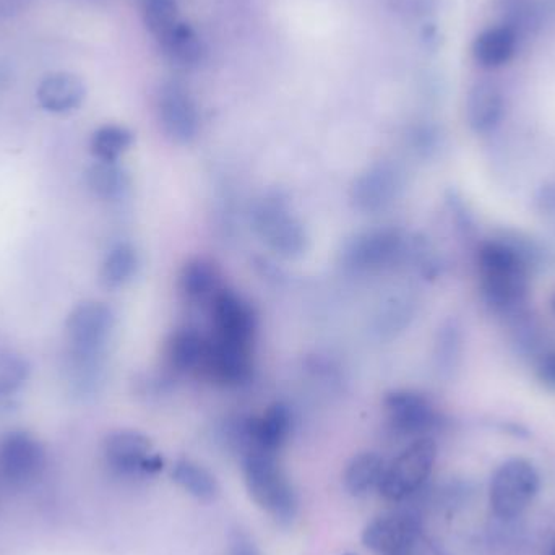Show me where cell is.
Here are the masks:
<instances>
[{"instance_id": "1", "label": "cell", "mask_w": 555, "mask_h": 555, "mask_svg": "<svg viewBox=\"0 0 555 555\" xmlns=\"http://www.w3.org/2000/svg\"><path fill=\"white\" fill-rule=\"evenodd\" d=\"M482 301L499 317L512 320L525 312L538 250L517 236L482 242L476 257Z\"/></svg>"}, {"instance_id": "2", "label": "cell", "mask_w": 555, "mask_h": 555, "mask_svg": "<svg viewBox=\"0 0 555 555\" xmlns=\"http://www.w3.org/2000/svg\"><path fill=\"white\" fill-rule=\"evenodd\" d=\"M247 491L255 504L278 525L293 523L299 508L296 489L276 455L250 452L242 457Z\"/></svg>"}, {"instance_id": "3", "label": "cell", "mask_w": 555, "mask_h": 555, "mask_svg": "<svg viewBox=\"0 0 555 555\" xmlns=\"http://www.w3.org/2000/svg\"><path fill=\"white\" fill-rule=\"evenodd\" d=\"M252 226L268 249L284 259H297L307 250L306 228L280 194L263 195L255 203Z\"/></svg>"}, {"instance_id": "4", "label": "cell", "mask_w": 555, "mask_h": 555, "mask_svg": "<svg viewBox=\"0 0 555 555\" xmlns=\"http://www.w3.org/2000/svg\"><path fill=\"white\" fill-rule=\"evenodd\" d=\"M409 236L395 228H375L354 236L343 249V265L353 273L383 272L406 263Z\"/></svg>"}, {"instance_id": "5", "label": "cell", "mask_w": 555, "mask_h": 555, "mask_svg": "<svg viewBox=\"0 0 555 555\" xmlns=\"http://www.w3.org/2000/svg\"><path fill=\"white\" fill-rule=\"evenodd\" d=\"M437 460V445L431 437L416 439L388 463L380 484V495L388 502H401L418 492L431 476Z\"/></svg>"}, {"instance_id": "6", "label": "cell", "mask_w": 555, "mask_h": 555, "mask_svg": "<svg viewBox=\"0 0 555 555\" xmlns=\"http://www.w3.org/2000/svg\"><path fill=\"white\" fill-rule=\"evenodd\" d=\"M103 457L112 473L125 479L150 478L163 468V458L147 435L129 429L111 432L104 439Z\"/></svg>"}, {"instance_id": "7", "label": "cell", "mask_w": 555, "mask_h": 555, "mask_svg": "<svg viewBox=\"0 0 555 555\" xmlns=\"http://www.w3.org/2000/svg\"><path fill=\"white\" fill-rule=\"evenodd\" d=\"M539 491V474L530 461L513 458L495 471L491 482V507L500 518L525 512Z\"/></svg>"}, {"instance_id": "8", "label": "cell", "mask_w": 555, "mask_h": 555, "mask_svg": "<svg viewBox=\"0 0 555 555\" xmlns=\"http://www.w3.org/2000/svg\"><path fill=\"white\" fill-rule=\"evenodd\" d=\"M116 325L114 310L101 301L78 304L65 323L69 351L85 354H106Z\"/></svg>"}, {"instance_id": "9", "label": "cell", "mask_w": 555, "mask_h": 555, "mask_svg": "<svg viewBox=\"0 0 555 555\" xmlns=\"http://www.w3.org/2000/svg\"><path fill=\"white\" fill-rule=\"evenodd\" d=\"M383 406L393 431L414 440L429 437L427 434L437 431L444 422L439 409L421 393L398 390L387 395Z\"/></svg>"}, {"instance_id": "10", "label": "cell", "mask_w": 555, "mask_h": 555, "mask_svg": "<svg viewBox=\"0 0 555 555\" xmlns=\"http://www.w3.org/2000/svg\"><path fill=\"white\" fill-rule=\"evenodd\" d=\"M252 369V346L207 336V351L200 375L223 387H237L250 379Z\"/></svg>"}, {"instance_id": "11", "label": "cell", "mask_w": 555, "mask_h": 555, "mask_svg": "<svg viewBox=\"0 0 555 555\" xmlns=\"http://www.w3.org/2000/svg\"><path fill=\"white\" fill-rule=\"evenodd\" d=\"M46 465V452L35 435L12 431L0 437V476L10 484L38 478Z\"/></svg>"}, {"instance_id": "12", "label": "cell", "mask_w": 555, "mask_h": 555, "mask_svg": "<svg viewBox=\"0 0 555 555\" xmlns=\"http://www.w3.org/2000/svg\"><path fill=\"white\" fill-rule=\"evenodd\" d=\"M293 431V413L284 403H275L257 419L242 424L237 444L246 453L260 452L276 455L288 442Z\"/></svg>"}, {"instance_id": "13", "label": "cell", "mask_w": 555, "mask_h": 555, "mask_svg": "<svg viewBox=\"0 0 555 555\" xmlns=\"http://www.w3.org/2000/svg\"><path fill=\"white\" fill-rule=\"evenodd\" d=\"M213 336L231 343L254 345L257 317L246 299L231 289H221L211 301Z\"/></svg>"}, {"instance_id": "14", "label": "cell", "mask_w": 555, "mask_h": 555, "mask_svg": "<svg viewBox=\"0 0 555 555\" xmlns=\"http://www.w3.org/2000/svg\"><path fill=\"white\" fill-rule=\"evenodd\" d=\"M403 185V171L390 161H379L356 177L351 197L359 210L375 213L392 205L403 190Z\"/></svg>"}, {"instance_id": "15", "label": "cell", "mask_w": 555, "mask_h": 555, "mask_svg": "<svg viewBox=\"0 0 555 555\" xmlns=\"http://www.w3.org/2000/svg\"><path fill=\"white\" fill-rule=\"evenodd\" d=\"M158 117L164 134L173 142L189 143L197 137L200 125L197 104L181 83L169 82L161 88Z\"/></svg>"}, {"instance_id": "16", "label": "cell", "mask_w": 555, "mask_h": 555, "mask_svg": "<svg viewBox=\"0 0 555 555\" xmlns=\"http://www.w3.org/2000/svg\"><path fill=\"white\" fill-rule=\"evenodd\" d=\"M419 534L421 523L411 513H387L367 523L362 531V544L379 555L408 551L413 549Z\"/></svg>"}, {"instance_id": "17", "label": "cell", "mask_w": 555, "mask_h": 555, "mask_svg": "<svg viewBox=\"0 0 555 555\" xmlns=\"http://www.w3.org/2000/svg\"><path fill=\"white\" fill-rule=\"evenodd\" d=\"M207 351V336L195 328H179L164 346V364L174 374H200Z\"/></svg>"}, {"instance_id": "18", "label": "cell", "mask_w": 555, "mask_h": 555, "mask_svg": "<svg viewBox=\"0 0 555 555\" xmlns=\"http://www.w3.org/2000/svg\"><path fill=\"white\" fill-rule=\"evenodd\" d=\"M504 109V95L494 82H478L469 90L466 117L476 134H489L497 129L504 117Z\"/></svg>"}, {"instance_id": "19", "label": "cell", "mask_w": 555, "mask_h": 555, "mask_svg": "<svg viewBox=\"0 0 555 555\" xmlns=\"http://www.w3.org/2000/svg\"><path fill=\"white\" fill-rule=\"evenodd\" d=\"M221 289L220 270L211 260H189L179 273V291L190 304H211Z\"/></svg>"}, {"instance_id": "20", "label": "cell", "mask_w": 555, "mask_h": 555, "mask_svg": "<svg viewBox=\"0 0 555 555\" xmlns=\"http://www.w3.org/2000/svg\"><path fill=\"white\" fill-rule=\"evenodd\" d=\"M164 57L177 69H194L205 59V43L189 23L179 22L158 41Z\"/></svg>"}, {"instance_id": "21", "label": "cell", "mask_w": 555, "mask_h": 555, "mask_svg": "<svg viewBox=\"0 0 555 555\" xmlns=\"http://www.w3.org/2000/svg\"><path fill=\"white\" fill-rule=\"evenodd\" d=\"M387 461L379 453L364 452L349 460L343 473L346 492L353 497H366L372 492H379Z\"/></svg>"}, {"instance_id": "22", "label": "cell", "mask_w": 555, "mask_h": 555, "mask_svg": "<svg viewBox=\"0 0 555 555\" xmlns=\"http://www.w3.org/2000/svg\"><path fill=\"white\" fill-rule=\"evenodd\" d=\"M520 39L505 25L482 31L474 39L473 56L484 69H497L507 64L517 51Z\"/></svg>"}, {"instance_id": "23", "label": "cell", "mask_w": 555, "mask_h": 555, "mask_svg": "<svg viewBox=\"0 0 555 555\" xmlns=\"http://www.w3.org/2000/svg\"><path fill=\"white\" fill-rule=\"evenodd\" d=\"M85 99V87L74 75L59 74L44 78L38 88V101L46 111L69 112Z\"/></svg>"}, {"instance_id": "24", "label": "cell", "mask_w": 555, "mask_h": 555, "mask_svg": "<svg viewBox=\"0 0 555 555\" xmlns=\"http://www.w3.org/2000/svg\"><path fill=\"white\" fill-rule=\"evenodd\" d=\"M67 382L77 396H91L98 392L104 380L106 354H85L69 351Z\"/></svg>"}, {"instance_id": "25", "label": "cell", "mask_w": 555, "mask_h": 555, "mask_svg": "<svg viewBox=\"0 0 555 555\" xmlns=\"http://www.w3.org/2000/svg\"><path fill=\"white\" fill-rule=\"evenodd\" d=\"M416 309L418 302L409 293L400 291L388 296L375 315V332L383 338H393L398 333L405 332L416 315Z\"/></svg>"}, {"instance_id": "26", "label": "cell", "mask_w": 555, "mask_h": 555, "mask_svg": "<svg viewBox=\"0 0 555 555\" xmlns=\"http://www.w3.org/2000/svg\"><path fill=\"white\" fill-rule=\"evenodd\" d=\"M138 252L129 242H119L109 250L99 270V280L104 288L119 289L124 288L137 275Z\"/></svg>"}, {"instance_id": "27", "label": "cell", "mask_w": 555, "mask_h": 555, "mask_svg": "<svg viewBox=\"0 0 555 555\" xmlns=\"http://www.w3.org/2000/svg\"><path fill=\"white\" fill-rule=\"evenodd\" d=\"M173 481L182 491L202 502H211L220 495V484L215 474L192 460H179L171 471Z\"/></svg>"}, {"instance_id": "28", "label": "cell", "mask_w": 555, "mask_h": 555, "mask_svg": "<svg viewBox=\"0 0 555 555\" xmlns=\"http://www.w3.org/2000/svg\"><path fill=\"white\" fill-rule=\"evenodd\" d=\"M87 185L103 200H121L130 189V177L117 161H96L87 171Z\"/></svg>"}, {"instance_id": "29", "label": "cell", "mask_w": 555, "mask_h": 555, "mask_svg": "<svg viewBox=\"0 0 555 555\" xmlns=\"http://www.w3.org/2000/svg\"><path fill=\"white\" fill-rule=\"evenodd\" d=\"M463 353V332L457 320H447L435 338L434 362L440 377L450 379L458 370Z\"/></svg>"}, {"instance_id": "30", "label": "cell", "mask_w": 555, "mask_h": 555, "mask_svg": "<svg viewBox=\"0 0 555 555\" xmlns=\"http://www.w3.org/2000/svg\"><path fill=\"white\" fill-rule=\"evenodd\" d=\"M504 23L517 38H530L543 25L544 9L538 0H504L500 2Z\"/></svg>"}, {"instance_id": "31", "label": "cell", "mask_w": 555, "mask_h": 555, "mask_svg": "<svg viewBox=\"0 0 555 555\" xmlns=\"http://www.w3.org/2000/svg\"><path fill=\"white\" fill-rule=\"evenodd\" d=\"M134 143V134L122 125H103L91 137L90 150L96 161H119Z\"/></svg>"}, {"instance_id": "32", "label": "cell", "mask_w": 555, "mask_h": 555, "mask_svg": "<svg viewBox=\"0 0 555 555\" xmlns=\"http://www.w3.org/2000/svg\"><path fill=\"white\" fill-rule=\"evenodd\" d=\"M140 13L156 43L181 22L176 0H140Z\"/></svg>"}, {"instance_id": "33", "label": "cell", "mask_w": 555, "mask_h": 555, "mask_svg": "<svg viewBox=\"0 0 555 555\" xmlns=\"http://www.w3.org/2000/svg\"><path fill=\"white\" fill-rule=\"evenodd\" d=\"M30 366L15 354H0V396L12 395L25 385Z\"/></svg>"}, {"instance_id": "34", "label": "cell", "mask_w": 555, "mask_h": 555, "mask_svg": "<svg viewBox=\"0 0 555 555\" xmlns=\"http://www.w3.org/2000/svg\"><path fill=\"white\" fill-rule=\"evenodd\" d=\"M536 377L549 392H555V349L539 354L536 361Z\"/></svg>"}, {"instance_id": "35", "label": "cell", "mask_w": 555, "mask_h": 555, "mask_svg": "<svg viewBox=\"0 0 555 555\" xmlns=\"http://www.w3.org/2000/svg\"><path fill=\"white\" fill-rule=\"evenodd\" d=\"M448 205L452 210V216L455 218L457 228L460 229L463 236L469 237L474 233L473 216L469 215L468 208L458 195L453 194L448 198Z\"/></svg>"}, {"instance_id": "36", "label": "cell", "mask_w": 555, "mask_h": 555, "mask_svg": "<svg viewBox=\"0 0 555 555\" xmlns=\"http://www.w3.org/2000/svg\"><path fill=\"white\" fill-rule=\"evenodd\" d=\"M229 555H262L246 531L236 530L229 536Z\"/></svg>"}, {"instance_id": "37", "label": "cell", "mask_w": 555, "mask_h": 555, "mask_svg": "<svg viewBox=\"0 0 555 555\" xmlns=\"http://www.w3.org/2000/svg\"><path fill=\"white\" fill-rule=\"evenodd\" d=\"M413 143L416 150L422 153H431L439 143V132L431 125H421L414 130Z\"/></svg>"}, {"instance_id": "38", "label": "cell", "mask_w": 555, "mask_h": 555, "mask_svg": "<svg viewBox=\"0 0 555 555\" xmlns=\"http://www.w3.org/2000/svg\"><path fill=\"white\" fill-rule=\"evenodd\" d=\"M385 555H413V549H408V551L390 552V554Z\"/></svg>"}, {"instance_id": "39", "label": "cell", "mask_w": 555, "mask_h": 555, "mask_svg": "<svg viewBox=\"0 0 555 555\" xmlns=\"http://www.w3.org/2000/svg\"><path fill=\"white\" fill-rule=\"evenodd\" d=\"M500 2H504V0H500Z\"/></svg>"}, {"instance_id": "40", "label": "cell", "mask_w": 555, "mask_h": 555, "mask_svg": "<svg viewBox=\"0 0 555 555\" xmlns=\"http://www.w3.org/2000/svg\"><path fill=\"white\" fill-rule=\"evenodd\" d=\"M554 306H555V299H554Z\"/></svg>"}, {"instance_id": "41", "label": "cell", "mask_w": 555, "mask_h": 555, "mask_svg": "<svg viewBox=\"0 0 555 555\" xmlns=\"http://www.w3.org/2000/svg\"><path fill=\"white\" fill-rule=\"evenodd\" d=\"M554 4H555V0H554Z\"/></svg>"}]
</instances>
